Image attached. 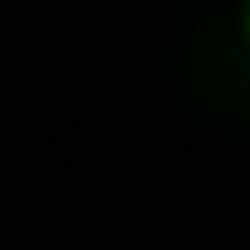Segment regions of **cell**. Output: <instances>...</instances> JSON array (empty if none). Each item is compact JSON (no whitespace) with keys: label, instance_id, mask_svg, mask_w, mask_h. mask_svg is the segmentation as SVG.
<instances>
[{"label":"cell","instance_id":"7a4b0ae2","mask_svg":"<svg viewBox=\"0 0 250 250\" xmlns=\"http://www.w3.org/2000/svg\"><path fill=\"white\" fill-rule=\"evenodd\" d=\"M239 39H245V45H250V0H245V6H239Z\"/></svg>","mask_w":250,"mask_h":250},{"label":"cell","instance_id":"6da1fadb","mask_svg":"<svg viewBox=\"0 0 250 250\" xmlns=\"http://www.w3.org/2000/svg\"><path fill=\"white\" fill-rule=\"evenodd\" d=\"M195 78L211 106H228V111H245L250 117V45L239 34H211L206 45L195 50Z\"/></svg>","mask_w":250,"mask_h":250}]
</instances>
